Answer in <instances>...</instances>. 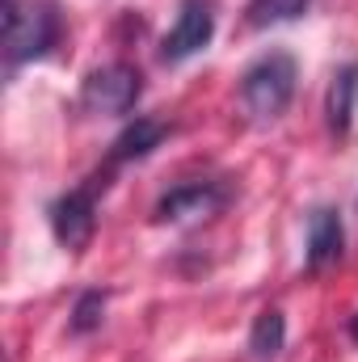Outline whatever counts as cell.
<instances>
[{"mask_svg": "<svg viewBox=\"0 0 358 362\" xmlns=\"http://www.w3.org/2000/svg\"><path fill=\"white\" fill-rule=\"evenodd\" d=\"M295 81H299V68L287 51H266L262 59H253L236 85L241 97V110L253 118V122H278L295 97Z\"/></svg>", "mask_w": 358, "mask_h": 362, "instance_id": "cell-2", "label": "cell"}, {"mask_svg": "<svg viewBox=\"0 0 358 362\" xmlns=\"http://www.w3.org/2000/svg\"><path fill=\"white\" fill-rule=\"evenodd\" d=\"M169 135V127L165 122H156V118H135V122H127L118 135H114V144H110V160L105 165H131V160H144V156H152L156 148H161V139Z\"/></svg>", "mask_w": 358, "mask_h": 362, "instance_id": "cell-8", "label": "cell"}, {"mask_svg": "<svg viewBox=\"0 0 358 362\" xmlns=\"http://www.w3.org/2000/svg\"><path fill=\"white\" fill-rule=\"evenodd\" d=\"M282 346H287V320H282V312L278 308L258 312V320L249 329V354H253V362H274L282 354Z\"/></svg>", "mask_w": 358, "mask_h": 362, "instance_id": "cell-10", "label": "cell"}, {"mask_svg": "<svg viewBox=\"0 0 358 362\" xmlns=\"http://www.w3.org/2000/svg\"><path fill=\"white\" fill-rule=\"evenodd\" d=\"M211 38H215V0H181L156 55L165 68H178L185 59H194L198 51H207Z\"/></svg>", "mask_w": 358, "mask_h": 362, "instance_id": "cell-5", "label": "cell"}, {"mask_svg": "<svg viewBox=\"0 0 358 362\" xmlns=\"http://www.w3.org/2000/svg\"><path fill=\"white\" fill-rule=\"evenodd\" d=\"M59 34H64V21H59L55 0H30V4L4 0V68H8V76L21 64L51 55Z\"/></svg>", "mask_w": 358, "mask_h": 362, "instance_id": "cell-1", "label": "cell"}, {"mask_svg": "<svg viewBox=\"0 0 358 362\" xmlns=\"http://www.w3.org/2000/svg\"><path fill=\"white\" fill-rule=\"evenodd\" d=\"M354 101H358V64H342L333 72V81H329V93H325V118H329V131L337 139L350 135Z\"/></svg>", "mask_w": 358, "mask_h": 362, "instance_id": "cell-9", "label": "cell"}, {"mask_svg": "<svg viewBox=\"0 0 358 362\" xmlns=\"http://www.w3.org/2000/svg\"><path fill=\"white\" fill-rule=\"evenodd\" d=\"M224 202H228V189L219 181H185L156 202V223H178V228L198 223V219L224 211Z\"/></svg>", "mask_w": 358, "mask_h": 362, "instance_id": "cell-6", "label": "cell"}, {"mask_svg": "<svg viewBox=\"0 0 358 362\" xmlns=\"http://www.w3.org/2000/svg\"><path fill=\"white\" fill-rule=\"evenodd\" d=\"M101 320H105V291H81L76 308H72V320H68V333L89 337V333L101 329Z\"/></svg>", "mask_w": 358, "mask_h": 362, "instance_id": "cell-12", "label": "cell"}, {"mask_svg": "<svg viewBox=\"0 0 358 362\" xmlns=\"http://www.w3.org/2000/svg\"><path fill=\"white\" fill-rule=\"evenodd\" d=\"M350 341H358V312L350 316Z\"/></svg>", "mask_w": 358, "mask_h": 362, "instance_id": "cell-13", "label": "cell"}, {"mask_svg": "<svg viewBox=\"0 0 358 362\" xmlns=\"http://www.w3.org/2000/svg\"><path fill=\"white\" fill-rule=\"evenodd\" d=\"M139 97H144V76H139V68H131L122 59L93 68L81 81V110L85 114H131Z\"/></svg>", "mask_w": 358, "mask_h": 362, "instance_id": "cell-4", "label": "cell"}, {"mask_svg": "<svg viewBox=\"0 0 358 362\" xmlns=\"http://www.w3.org/2000/svg\"><path fill=\"white\" fill-rule=\"evenodd\" d=\"M110 177H114V165L97 169L85 185H76V189H68V194H59L51 202V211H47L51 215V232H55V240L64 249L81 253L93 240V232H97V198L105 194Z\"/></svg>", "mask_w": 358, "mask_h": 362, "instance_id": "cell-3", "label": "cell"}, {"mask_svg": "<svg viewBox=\"0 0 358 362\" xmlns=\"http://www.w3.org/2000/svg\"><path fill=\"white\" fill-rule=\"evenodd\" d=\"M312 0H249L245 4V21L253 30H266V25H282V21H295L308 13Z\"/></svg>", "mask_w": 358, "mask_h": 362, "instance_id": "cell-11", "label": "cell"}, {"mask_svg": "<svg viewBox=\"0 0 358 362\" xmlns=\"http://www.w3.org/2000/svg\"><path fill=\"white\" fill-rule=\"evenodd\" d=\"M346 249V228L333 206H312L308 211V270H325L342 257Z\"/></svg>", "mask_w": 358, "mask_h": 362, "instance_id": "cell-7", "label": "cell"}]
</instances>
